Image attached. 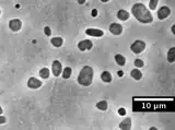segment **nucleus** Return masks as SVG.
<instances>
[{
  "label": "nucleus",
  "mask_w": 175,
  "mask_h": 130,
  "mask_svg": "<svg viewBox=\"0 0 175 130\" xmlns=\"http://www.w3.org/2000/svg\"><path fill=\"white\" fill-rule=\"evenodd\" d=\"M9 28L11 31H13V32H18L21 30L22 28V22H21V20L19 19H13V20H11L9 22Z\"/></svg>",
  "instance_id": "obj_7"
},
{
  "label": "nucleus",
  "mask_w": 175,
  "mask_h": 130,
  "mask_svg": "<svg viewBox=\"0 0 175 130\" xmlns=\"http://www.w3.org/2000/svg\"><path fill=\"white\" fill-rule=\"evenodd\" d=\"M117 18H118L120 21H127L128 19H129V13H128V11L122 9L117 12Z\"/></svg>",
  "instance_id": "obj_12"
},
{
  "label": "nucleus",
  "mask_w": 175,
  "mask_h": 130,
  "mask_svg": "<svg viewBox=\"0 0 175 130\" xmlns=\"http://www.w3.org/2000/svg\"><path fill=\"white\" fill-rule=\"evenodd\" d=\"M93 81V69L90 66H84L78 75V83L82 86H90Z\"/></svg>",
  "instance_id": "obj_2"
},
{
  "label": "nucleus",
  "mask_w": 175,
  "mask_h": 130,
  "mask_svg": "<svg viewBox=\"0 0 175 130\" xmlns=\"http://www.w3.org/2000/svg\"><path fill=\"white\" fill-rule=\"evenodd\" d=\"M52 71H53V74H54L55 77H59V75L62 74V62H60L59 60L53 61V64H52Z\"/></svg>",
  "instance_id": "obj_4"
},
{
  "label": "nucleus",
  "mask_w": 175,
  "mask_h": 130,
  "mask_svg": "<svg viewBox=\"0 0 175 130\" xmlns=\"http://www.w3.org/2000/svg\"><path fill=\"white\" fill-rule=\"evenodd\" d=\"M98 13H99V12H98V10L96 9H93L92 10V17H96V15H98Z\"/></svg>",
  "instance_id": "obj_26"
},
{
  "label": "nucleus",
  "mask_w": 175,
  "mask_h": 130,
  "mask_svg": "<svg viewBox=\"0 0 175 130\" xmlns=\"http://www.w3.org/2000/svg\"><path fill=\"white\" fill-rule=\"evenodd\" d=\"M115 61H116L117 65L122 66V67L126 65V58L123 55H120V54H117V55L115 56Z\"/></svg>",
  "instance_id": "obj_16"
},
{
  "label": "nucleus",
  "mask_w": 175,
  "mask_h": 130,
  "mask_svg": "<svg viewBox=\"0 0 175 130\" xmlns=\"http://www.w3.org/2000/svg\"><path fill=\"white\" fill-rule=\"evenodd\" d=\"M170 14H171L170 8L166 7V6H163V7H161V8L159 9V11H158V18H159V20H164V19L167 18Z\"/></svg>",
  "instance_id": "obj_6"
},
{
  "label": "nucleus",
  "mask_w": 175,
  "mask_h": 130,
  "mask_svg": "<svg viewBox=\"0 0 175 130\" xmlns=\"http://www.w3.org/2000/svg\"><path fill=\"white\" fill-rule=\"evenodd\" d=\"M130 49L133 51V54H140L142 51L146 49V43L143 41H140V39H137L131 44L130 46Z\"/></svg>",
  "instance_id": "obj_3"
},
{
  "label": "nucleus",
  "mask_w": 175,
  "mask_h": 130,
  "mask_svg": "<svg viewBox=\"0 0 175 130\" xmlns=\"http://www.w3.org/2000/svg\"><path fill=\"white\" fill-rule=\"evenodd\" d=\"M119 128H120V129H124V130L131 129V119H130V118H126V119H124V120L120 122Z\"/></svg>",
  "instance_id": "obj_11"
},
{
  "label": "nucleus",
  "mask_w": 175,
  "mask_h": 130,
  "mask_svg": "<svg viewBox=\"0 0 175 130\" xmlns=\"http://www.w3.org/2000/svg\"><path fill=\"white\" fill-rule=\"evenodd\" d=\"M0 13H1V11H0Z\"/></svg>",
  "instance_id": "obj_31"
},
{
  "label": "nucleus",
  "mask_w": 175,
  "mask_h": 130,
  "mask_svg": "<svg viewBox=\"0 0 175 130\" xmlns=\"http://www.w3.org/2000/svg\"><path fill=\"white\" fill-rule=\"evenodd\" d=\"M167 60H169V62H171V64H173L175 60V47H172V48H170V50H169V53H167Z\"/></svg>",
  "instance_id": "obj_17"
},
{
  "label": "nucleus",
  "mask_w": 175,
  "mask_h": 130,
  "mask_svg": "<svg viewBox=\"0 0 175 130\" xmlns=\"http://www.w3.org/2000/svg\"><path fill=\"white\" fill-rule=\"evenodd\" d=\"M85 1H86V0H78V3H79V5H83V3H85Z\"/></svg>",
  "instance_id": "obj_27"
},
{
  "label": "nucleus",
  "mask_w": 175,
  "mask_h": 130,
  "mask_svg": "<svg viewBox=\"0 0 175 130\" xmlns=\"http://www.w3.org/2000/svg\"><path fill=\"white\" fill-rule=\"evenodd\" d=\"M39 77L42 79H47L49 77V69L48 68H42L39 70Z\"/></svg>",
  "instance_id": "obj_20"
},
{
  "label": "nucleus",
  "mask_w": 175,
  "mask_h": 130,
  "mask_svg": "<svg viewBox=\"0 0 175 130\" xmlns=\"http://www.w3.org/2000/svg\"><path fill=\"white\" fill-rule=\"evenodd\" d=\"M109 32L114 35H120L123 32V26L119 23H112L109 25Z\"/></svg>",
  "instance_id": "obj_9"
},
{
  "label": "nucleus",
  "mask_w": 175,
  "mask_h": 130,
  "mask_svg": "<svg viewBox=\"0 0 175 130\" xmlns=\"http://www.w3.org/2000/svg\"><path fill=\"white\" fill-rule=\"evenodd\" d=\"M92 47H93V43L91 42L90 39H83V41L79 42V44H78V48H79L80 51L90 50Z\"/></svg>",
  "instance_id": "obj_5"
},
{
  "label": "nucleus",
  "mask_w": 175,
  "mask_h": 130,
  "mask_svg": "<svg viewBox=\"0 0 175 130\" xmlns=\"http://www.w3.org/2000/svg\"><path fill=\"white\" fill-rule=\"evenodd\" d=\"M130 75H131L135 80H137V81H139V80L142 79V73H141V71L139 70V68H136V69L131 70Z\"/></svg>",
  "instance_id": "obj_14"
},
{
  "label": "nucleus",
  "mask_w": 175,
  "mask_h": 130,
  "mask_svg": "<svg viewBox=\"0 0 175 130\" xmlns=\"http://www.w3.org/2000/svg\"><path fill=\"white\" fill-rule=\"evenodd\" d=\"M133 64H135V66H136V68H142V67L145 66V64H143V61H142L141 59H139V58H137V59H135V61H133Z\"/></svg>",
  "instance_id": "obj_22"
},
{
  "label": "nucleus",
  "mask_w": 175,
  "mask_h": 130,
  "mask_svg": "<svg viewBox=\"0 0 175 130\" xmlns=\"http://www.w3.org/2000/svg\"><path fill=\"white\" fill-rule=\"evenodd\" d=\"M28 86L30 89H33V90H36V89L41 88L42 86V81L41 80L36 79V78H34V77H32V78H30L28 81Z\"/></svg>",
  "instance_id": "obj_8"
},
{
  "label": "nucleus",
  "mask_w": 175,
  "mask_h": 130,
  "mask_svg": "<svg viewBox=\"0 0 175 130\" xmlns=\"http://www.w3.org/2000/svg\"><path fill=\"white\" fill-rule=\"evenodd\" d=\"M109 107V104L106 101H100L96 103V108H99L100 111H106Z\"/></svg>",
  "instance_id": "obj_18"
},
{
  "label": "nucleus",
  "mask_w": 175,
  "mask_h": 130,
  "mask_svg": "<svg viewBox=\"0 0 175 130\" xmlns=\"http://www.w3.org/2000/svg\"><path fill=\"white\" fill-rule=\"evenodd\" d=\"M131 13L140 23L149 24L153 21V17H152L151 12L143 3H135L131 7Z\"/></svg>",
  "instance_id": "obj_1"
},
{
  "label": "nucleus",
  "mask_w": 175,
  "mask_h": 130,
  "mask_svg": "<svg viewBox=\"0 0 175 130\" xmlns=\"http://www.w3.org/2000/svg\"><path fill=\"white\" fill-rule=\"evenodd\" d=\"M6 120H7L6 117L3 116V115H0V125H3L6 122Z\"/></svg>",
  "instance_id": "obj_25"
},
{
  "label": "nucleus",
  "mask_w": 175,
  "mask_h": 130,
  "mask_svg": "<svg viewBox=\"0 0 175 130\" xmlns=\"http://www.w3.org/2000/svg\"><path fill=\"white\" fill-rule=\"evenodd\" d=\"M117 74H118V77H122V75H124V72H123V71H118V72H117Z\"/></svg>",
  "instance_id": "obj_28"
},
{
  "label": "nucleus",
  "mask_w": 175,
  "mask_h": 130,
  "mask_svg": "<svg viewBox=\"0 0 175 130\" xmlns=\"http://www.w3.org/2000/svg\"><path fill=\"white\" fill-rule=\"evenodd\" d=\"M101 79L105 83H109V82H112V74L109 73V71H103L101 73Z\"/></svg>",
  "instance_id": "obj_13"
},
{
  "label": "nucleus",
  "mask_w": 175,
  "mask_h": 130,
  "mask_svg": "<svg viewBox=\"0 0 175 130\" xmlns=\"http://www.w3.org/2000/svg\"><path fill=\"white\" fill-rule=\"evenodd\" d=\"M118 114L120 116H125V115H126V109H125V108H119Z\"/></svg>",
  "instance_id": "obj_24"
},
{
  "label": "nucleus",
  "mask_w": 175,
  "mask_h": 130,
  "mask_svg": "<svg viewBox=\"0 0 175 130\" xmlns=\"http://www.w3.org/2000/svg\"><path fill=\"white\" fill-rule=\"evenodd\" d=\"M2 113H3V111H2V108H1V106H0V115H1Z\"/></svg>",
  "instance_id": "obj_29"
},
{
  "label": "nucleus",
  "mask_w": 175,
  "mask_h": 130,
  "mask_svg": "<svg viewBox=\"0 0 175 130\" xmlns=\"http://www.w3.org/2000/svg\"><path fill=\"white\" fill-rule=\"evenodd\" d=\"M85 34L93 37H102L104 35V32L99 28H88V30H85Z\"/></svg>",
  "instance_id": "obj_10"
},
{
  "label": "nucleus",
  "mask_w": 175,
  "mask_h": 130,
  "mask_svg": "<svg viewBox=\"0 0 175 130\" xmlns=\"http://www.w3.org/2000/svg\"><path fill=\"white\" fill-rule=\"evenodd\" d=\"M50 43L53 44V46L55 47H62L64 44V39L62 37H53L50 39Z\"/></svg>",
  "instance_id": "obj_15"
},
{
  "label": "nucleus",
  "mask_w": 175,
  "mask_h": 130,
  "mask_svg": "<svg viewBox=\"0 0 175 130\" xmlns=\"http://www.w3.org/2000/svg\"><path fill=\"white\" fill-rule=\"evenodd\" d=\"M158 3H159V0H150V2H149V8H150V10H156Z\"/></svg>",
  "instance_id": "obj_21"
},
{
  "label": "nucleus",
  "mask_w": 175,
  "mask_h": 130,
  "mask_svg": "<svg viewBox=\"0 0 175 130\" xmlns=\"http://www.w3.org/2000/svg\"><path fill=\"white\" fill-rule=\"evenodd\" d=\"M101 1H102V2H109V0H101Z\"/></svg>",
  "instance_id": "obj_30"
},
{
  "label": "nucleus",
  "mask_w": 175,
  "mask_h": 130,
  "mask_svg": "<svg viewBox=\"0 0 175 130\" xmlns=\"http://www.w3.org/2000/svg\"><path fill=\"white\" fill-rule=\"evenodd\" d=\"M71 73H72V69H71L70 67H66L65 69L62 70V78L64 79H69Z\"/></svg>",
  "instance_id": "obj_19"
},
{
  "label": "nucleus",
  "mask_w": 175,
  "mask_h": 130,
  "mask_svg": "<svg viewBox=\"0 0 175 130\" xmlns=\"http://www.w3.org/2000/svg\"><path fill=\"white\" fill-rule=\"evenodd\" d=\"M44 33H45L46 36H50V35H52V30H50V28H49V26H45V28H44Z\"/></svg>",
  "instance_id": "obj_23"
}]
</instances>
